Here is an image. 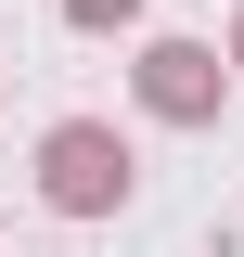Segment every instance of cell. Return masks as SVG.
<instances>
[{
  "label": "cell",
  "instance_id": "6da1fadb",
  "mask_svg": "<svg viewBox=\"0 0 244 257\" xmlns=\"http://www.w3.org/2000/svg\"><path fill=\"white\" fill-rule=\"evenodd\" d=\"M52 193H64V206H116V193H129L116 128H52Z\"/></svg>",
  "mask_w": 244,
  "mask_h": 257
},
{
  "label": "cell",
  "instance_id": "3957f363",
  "mask_svg": "<svg viewBox=\"0 0 244 257\" xmlns=\"http://www.w3.org/2000/svg\"><path fill=\"white\" fill-rule=\"evenodd\" d=\"M77 13H90V26H103V13H129V0H77Z\"/></svg>",
  "mask_w": 244,
  "mask_h": 257
},
{
  "label": "cell",
  "instance_id": "7a4b0ae2",
  "mask_svg": "<svg viewBox=\"0 0 244 257\" xmlns=\"http://www.w3.org/2000/svg\"><path fill=\"white\" fill-rule=\"evenodd\" d=\"M154 103H167V116H206V52L167 39V52H154Z\"/></svg>",
  "mask_w": 244,
  "mask_h": 257
}]
</instances>
